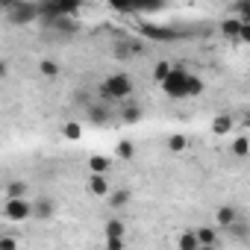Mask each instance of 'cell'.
Here are the masks:
<instances>
[{"instance_id": "cell-1", "label": "cell", "mask_w": 250, "mask_h": 250, "mask_svg": "<svg viewBox=\"0 0 250 250\" xmlns=\"http://www.w3.org/2000/svg\"><path fill=\"white\" fill-rule=\"evenodd\" d=\"M133 77L130 74H124V71H118V74H109L103 83H100V97L106 100V103H112V100H127L130 94H133Z\"/></svg>"}, {"instance_id": "cell-2", "label": "cell", "mask_w": 250, "mask_h": 250, "mask_svg": "<svg viewBox=\"0 0 250 250\" xmlns=\"http://www.w3.org/2000/svg\"><path fill=\"white\" fill-rule=\"evenodd\" d=\"M6 15L9 24H36L39 21V3H30V0H15V3H6Z\"/></svg>"}, {"instance_id": "cell-3", "label": "cell", "mask_w": 250, "mask_h": 250, "mask_svg": "<svg viewBox=\"0 0 250 250\" xmlns=\"http://www.w3.org/2000/svg\"><path fill=\"white\" fill-rule=\"evenodd\" d=\"M188 77H191V71H186V68L174 65V68H171V74H168V80L162 83V91H165L168 97H174V100L186 97V88H188Z\"/></svg>"}, {"instance_id": "cell-4", "label": "cell", "mask_w": 250, "mask_h": 250, "mask_svg": "<svg viewBox=\"0 0 250 250\" xmlns=\"http://www.w3.org/2000/svg\"><path fill=\"white\" fill-rule=\"evenodd\" d=\"M139 33L150 42H177L180 33L171 30V27H162V24H139Z\"/></svg>"}, {"instance_id": "cell-5", "label": "cell", "mask_w": 250, "mask_h": 250, "mask_svg": "<svg viewBox=\"0 0 250 250\" xmlns=\"http://www.w3.org/2000/svg\"><path fill=\"white\" fill-rule=\"evenodd\" d=\"M33 215V206L21 197V200H6L3 203V218L6 221H27Z\"/></svg>"}, {"instance_id": "cell-6", "label": "cell", "mask_w": 250, "mask_h": 250, "mask_svg": "<svg viewBox=\"0 0 250 250\" xmlns=\"http://www.w3.org/2000/svg\"><path fill=\"white\" fill-rule=\"evenodd\" d=\"M33 215H36L39 221H50V218L56 215V200H50V197H39V200L33 203Z\"/></svg>"}, {"instance_id": "cell-7", "label": "cell", "mask_w": 250, "mask_h": 250, "mask_svg": "<svg viewBox=\"0 0 250 250\" xmlns=\"http://www.w3.org/2000/svg\"><path fill=\"white\" fill-rule=\"evenodd\" d=\"M106 197H109V206H112V209H124V206L133 200V191H130V188H112Z\"/></svg>"}, {"instance_id": "cell-8", "label": "cell", "mask_w": 250, "mask_h": 250, "mask_svg": "<svg viewBox=\"0 0 250 250\" xmlns=\"http://www.w3.org/2000/svg\"><path fill=\"white\" fill-rule=\"evenodd\" d=\"M85 165H88V171H91L94 177H109V168H112V165H109V159H106V156H100V153L88 156V162H85Z\"/></svg>"}, {"instance_id": "cell-9", "label": "cell", "mask_w": 250, "mask_h": 250, "mask_svg": "<svg viewBox=\"0 0 250 250\" xmlns=\"http://www.w3.org/2000/svg\"><path fill=\"white\" fill-rule=\"evenodd\" d=\"M88 191L94 194V197H106L109 191H112V183H109V177H88Z\"/></svg>"}, {"instance_id": "cell-10", "label": "cell", "mask_w": 250, "mask_h": 250, "mask_svg": "<svg viewBox=\"0 0 250 250\" xmlns=\"http://www.w3.org/2000/svg\"><path fill=\"white\" fill-rule=\"evenodd\" d=\"M194 238H197L200 247H212V244H218V229L215 227H197L194 229Z\"/></svg>"}, {"instance_id": "cell-11", "label": "cell", "mask_w": 250, "mask_h": 250, "mask_svg": "<svg viewBox=\"0 0 250 250\" xmlns=\"http://www.w3.org/2000/svg\"><path fill=\"white\" fill-rule=\"evenodd\" d=\"M103 232H106V238H124V235H127V224H124L121 218H109Z\"/></svg>"}, {"instance_id": "cell-12", "label": "cell", "mask_w": 250, "mask_h": 250, "mask_svg": "<svg viewBox=\"0 0 250 250\" xmlns=\"http://www.w3.org/2000/svg\"><path fill=\"white\" fill-rule=\"evenodd\" d=\"M215 218H218V227H221V229H227L229 224H235V221H238V209H235V206H221Z\"/></svg>"}, {"instance_id": "cell-13", "label": "cell", "mask_w": 250, "mask_h": 250, "mask_svg": "<svg viewBox=\"0 0 250 250\" xmlns=\"http://www.w3.org/2000/svg\"><path fill=\"white\" fill-rule=\"evenodd\" d=\"M229 130H232V118H229L227 112L215 115V121H212V133H215V136H227Z\"/></svg>"}, {"instance_id": "cell-14", "label": "cell", "mask_w": 250, "mask_h": 250, "mask_svg": "<svg viewBox=\"0 0 250 250\" xmlns=\"http://www.w3.org/2000/svg\"><path fill=\"white\" fill-rule=\"evenodd\" d=\"M142 50H145V44H142V42H121V44H118V50H115V56L127 59V56H139Z\"/></svg>"}, {"instance_id": "cell-15", "label": "cell", "mask_w": 250, "mask_h": 250, "mask_svg": "<svg viewBox=\"0 0 250 250\" xmlns=\"http://www.w3.org/2000/svg\"><path fill=\"white\" fill-rule=\"evenodd\" d=\"M39 74L47 77V80H56V77L62 74V65H59L56 59H42V62H39Z\"/></svg>"}, {"instance_id": "cell-16", "label": "cell", "mask_w": 250, "mask_h": 250, "mask_svg": "<svg viewBox=\"0 0 250 250\" xmlns=\"http://www.w3.org/2000/svg\"><path fill=\"white\" fill-rule=\"evenodd\" d=\"M85 118H88L91 124H106V118H109V106H106V103L88 106V109H85Z\"/></svg>"}, {"instance_id": "cell-17", "label": "cell", "mask_w": 250, "mask_h": 250, "mask_svg": "<svg viewBox=\"0 0 250 250\" xmlns=\"http://www.w3.org/2000/svg\"><path fill=\"white\" fill-rule=\"evenodd\" d=\"M62 139H68V142H80L83 139V127L77 121H65L62 124Z\"/></svg>"}, {"instance_id": "cell-18", "label": "cell", "mask_w": 250, "mask_h": 250, "mask_svg": "<svg viewBox=\"0 0 250 250\" xmlns=\"http://www.w3.org/2000/svg\"><path fill=\"white\" fill-rule=\"evenodd\" d=\"M177 247H180V250H197L200 244H197V238H194V229H183V232L177 235Z\"/></svg>"}, {"instance_id": "cell-19", "label": "cell", "mask_w": 250, "mask_h": 250, "mask_svg": "<svg viewBox=\"0 0 250 250\" xmlns=\"http://www.w3.org/2000/svg\"><path fill=\"white\" fill-rule=\"evenodd\" d=\"M24 194H27V183L24 180H12L6 186V200H21Z\"/></svg>"}, {"instance_id": "cell-20", "label": "cell", "mask_w": 250, "mask_h": 250, "mask_svg": "<svg viewBox=\"0 0 250 250\" xmlns=\"http://www.w3.org/2000/svg\"><path fill=\"white\" fill-rule=\"evenodd\" d=\"M121 118L127 121V124H139L142 121V106L139 103H127V106L121 109Z\"/></svg>"}, {"instance_id": "cell-21", "label": "cell", "mask_w": 250, "mask_h": 250, "mask_svg": "<svg viewBox=\"0 0 250 250\" xmlns=\"http://www.w3.org/2000/svg\"><path fill=\"white\" fill-rule=\"evenodd\" d=\"M227 235H229V238H235V241H244V238H247V224L238 218L235 224H229V227H227Z\"/></svg>"}, {"instance_id": "cell-22", "label": "cell", "mask_w": 250, "mask_h": 250, "mask_svg": "<svg viewBox=\"0 0 250 250\" xmlns=\"http://www.w3.org/2000/svg\"><path fill=\"white\" fill-rule=\"evenodd\" d=\"M238 27H241L238 18H227V21L221 24V33H224L227 39H238Z\"/></svg>"}, {"instance_id": "cell-23", "label": "cell", "mask_w": 250, "mask_h": 250, "mask_svg": "<svg viewBox=\"0 0 250 250\" xmlns=\"http://www.w3.org/2000/svg\"><path fill=\"white\" fill-rule=\"evenodd\" d=\"M171 68H174L171 62H156V68H153V80H156V83L162 85V83L168 80V74H171Z\"/></svg>"}, {"instance_id": "cell-24", "label": "cell", "mask_w": 250, "mask_h": 250, "mask_svg": "<svg viewBox=\"0 0 250 250\" xmlns=\"http://www.w3.org/2000/svg\"><path fill=\"white\" fill-rule=\"evenodd\" d=\"M232 153H235L238 159H244V156L250 153V142H247V136H238V139L232 142Z\"/></svg>"}, {"instance_id": "cell-25", "label": "cell", "mask_w": 250, "mask_h": 250, "mask_svg": "<svg viewBox=\"0 0 250 250\" xmlns=\"http://www.w3.org/2000/svg\"><path fill=\"white\" fill-rule=\"evenodd\" d=\"M133 156H136V145L133 142H127V139L118 142V159H133Z\"/></svg>"}, {"instance_id": "cell-26", "label": "cell", "mask_w": 250, "mask_h": 250, "mask_svg": "<svg viewBox=\"0 0 250 250\" xmlns=\"http://www.w3.org/2000/svg\"><path fill=\"white\" fill-rule=\"evenodd\" d=\"M197 94H203V80L200 77H188V88H186V97H197Z\"/></svg>"}, {"instance_id": "cell-27", "label": "cell", "mask_w": 250, "mask_h": 250, "mask_svg": "<svg viewBox=\"0 0 250 250\" xmlns=\"http://www.w3.org/2000/svg\"><path fill=\"white\" fill-rule=\"evenodd\" d=\"M186 147H188L186 136H171V139H168V150H174V153H183Z\"/></svg>"}, {"instance_id": "cell-28", "label": "cell", "mask_w": 250, "mask_h": 250, "mask_svg": "<svg viewBox=\"0 0 250 250\" xmlns=\"http://www.w3.org/2000/svg\"><path fill=\"white\" fill-rule=\"evenodd\" d=\"M0 250H18V238H15V235H6V232H0Z\"/></svg>"}, {"instance_id": "cell-29", "label": "cell", "mask_w": 250, "mask_h": 250, "mask_svg": "<svg viewBox=\"0 0 250 250\" xmlns=\"http://www.w3.org/2000/svg\"><path fill=\"white\" fill-rule=\"evenodd\" d=\"M235 42H250V24H241L238 27V39Z\"/></svg>"}, {"instance_id": "cell-30", "label": "cell", "mask_w": 250, "mask_h": 250, "mask_svg": "<svg viewBox=\"0 0 250 250\" xmlns=\"http://www.w3.org/2000/svg\"><path fill=\"white\" fill-rule=\"evenodd\" d=\"M106 250H124V238H106Z\"/></svg>"}, {"instance_id": "cell-31", "label": "cell", "mask_w": 250, "mask_h": 250, "mask_svg": "<svg viewBox=\"0 0 250 250\" xmlns=\"http://www.w3.org/2000/svg\"><path fill=\"white\" fill-rule=\"evenodd\" d=\"M6 74H9V65H6V62H3V59H0V80H3V77H6Z\"/></svg>"}, {"instance_id": "cell-32", "label": "cell", "mask_w": 250, "mask_h": 250, "mask_svg": "<svg viewBox=\"0 0 250 250\" xmlns=\"http://www.w3.org/2000/svg\"><path fill=\"white\" fill-rule=\"evenodd\" d=\"M197 250H218V244H212V247H197Z\"/></svg>"}]
</instances>
